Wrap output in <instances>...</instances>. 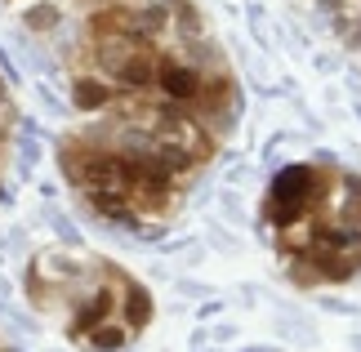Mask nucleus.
<instances>
[{
    "label": "nucleus",
    "mask_w": 361,
    "mask_h": 352,
    "mask_svg": "<svg viewBox=\"0 0 361 352\" xmlns=\"http://www.w3.org/2000/svg\"><path fill=\"white\" fill-rule=\"evenodd\" d=\"M22 31L71 67V107L112 116L120 94L156 90L161 103L223 129L232 80L197 0H5Z\"/></svg>",
    "instance_id": "f257e3e1"
},
{
    "label": "nucleus",
    "mask_w": 361,
    "mask_h": 352,
    "mask_svg": "<svg viewBox=\"0 0 361 352\" xmlns=\"http://www.w3.org/2000/svg\"><path fill=\"white\" fill-rule=\"evenodd\" d=\"M263 223L276 232L285 272L299 286H334L361 268V174L330 165L276 169Z\"/></svg>",
    "instance_id": "f03ea898"
},
{
    "label": "nucleus",
    "mask_w": 361,
    "mask_h": 352,
    "mask_svg": "<svg viewBox=\"0 0 361 352\" xmlns=\"http://www.w3.org/2000/svg\"><path fill=\"white\" fill-rule=\"evenodd\" d=\"M31 303L67 295V335L94 352H120L152 321V295L107 263H85L76 254H41L27 268Z\"/></svg>",
    "instance_id": "7ed1b4c3"
},
{
    "label": "nucleus",
    "mask_w": 361,
    "mask_h": 352,
    "mask_svg": "<svg viewBox=\"0 0 361 352\" xmlns=\"http://www.w3.org/2000/svg\"><path fill=\"white\" fill-rule=\"evenodd\" d=\"M312 9L339 31V41L348 50L361 54V0H312Z\"/></svg>",
    "instance_id": "20e7f679"
}]
</instances>
